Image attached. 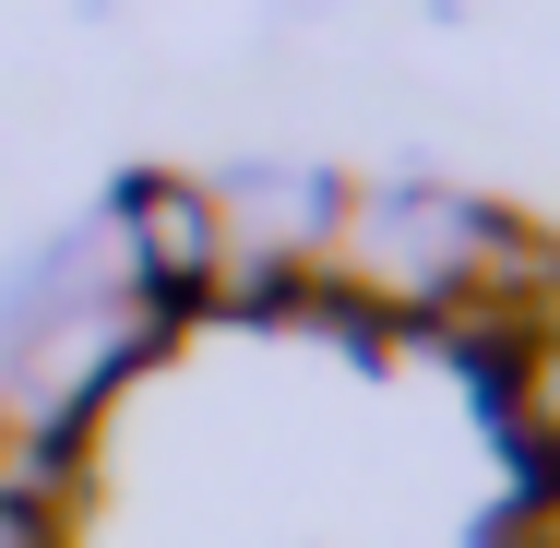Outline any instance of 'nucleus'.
I'll return each instance as SVG.
<instances>
[{
    "label": "nucleus",
    "mask_w": 560,
    "mask_h": 548,
    "mask_svg": "<svg viewBox=\"0 0 560 548\" xmlns=\"http://www.w3.org/2000/svg\"><path fill=\"white\" fill-rule=\"evenodd\" d=\"M131 250H143L155 287H203V275H215V203L179 191V179H155V191L131 203Z\"/></svg>",
    "instance_id": "1"
},
{
    "label": "nucleus",
    "mask_w": 560,
    "mask_h": 548,
    "mask_svg": "<svg viewBox=\"0 0 560 548\" xmlns=\"http://www.w3.org/2000/svg\"><path fill=\"white\" fill-rule=\"evenodd\" d=\"M0 548H60V537H48V513H36V501H0Z\"/></svg>",
    "instance_id": "2"
}]
</instances>
